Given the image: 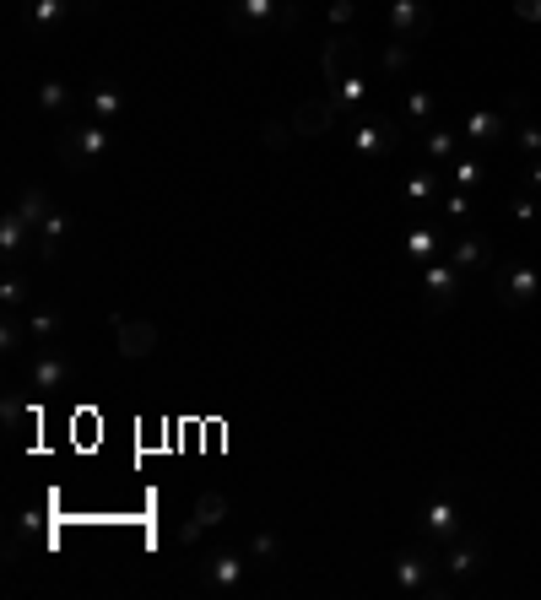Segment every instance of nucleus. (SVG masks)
Masks as SVG:
<instances>
[{
	"label": "nucleus",
	"instance_id": "f257e3e1",
	"mask_svg": "<svg viewBox=\"0 0 541 600\" xmlns=\"http://www.w3.org/2000/svg\"><path fill=\"white\" fill-rule=\"evenodd\" d=\"M109 152H114V136L98 119H82V125L71 119V125L55 130V163L60 168H98Z\"/></svg>",
	"mask_w": 541,
	"mask_h": 600
},
{
	"label": "nucleus",
	"instance_id": "f03ea898",
	"mask_svg": "<svg viewBox=\"0 0 541 600\" xmlns=\"http://www.w3.org/2000/svg\"><path fill=\"white\" fill-rule=\"evenodd\" d=\"M493 298L504 303V309H531L541 298V271L536 265H520V260L493 265Z\"/></svg>",
	"mask_w": 541,
	"mask_h": 600
},
{
	"label": "nucleus",
	"instance_id": "7ed1b4c3",
	"mask_svg": "<svg viewBox=\"0 0 541 600\" xmlns=\"http://www.w3.org/2000/svg\"><path fill=\"white\" fill-rule=\"evenodd\" d=\"M406 141V125L395 114H379V119H363L358 130H352V152L363 157V163H374V157H390L395 146Z\"/></svg>",
	"mask_w": 541,
	"mask_h": 600
},
{
	"label": "nucleus",
	"instance_id": "20e7f679",
	"mask_svg": "<svg viewBox=\"0 0 541 600\" xmlns=\"http://www.w3.org/2000/svg\"><path fill=\"white\" fill-rule=\"evenodd\" d=\"M460 282H466V271L450 260H428L422 265V298H428V314H450L455 298H460Z\"/></svg>",
	"mask_w": 541,
	"mask_h": 600
},
{
	"label": "nucleus",
	"instance_id": "39448f33",
	"mask_svg": "<svg viewBox=\"0 0 541 600\" xmlns=\"http://www.w3.org/2000/svg\"><path fill=\"white\" fill-rule=\"evenodd\" d=\"M433 33V6L428 0H390V38L395 44H422Z\"/></svg>",
	"mask_w": 541,
	"mask_h": 600
},
{
	"label": "nucleus",
	"instance_id": "423d86ee",
	"mask_svg": "<svg viewBox=\"0 0 541 600\" xmlns=\"http://www.w3.org/2000/svg\"><path fill=\"white\" fill-rule=\"evenodd\" d=\"M298 6L293 0H239V11H233V33L255 28V33H271L282 28V22H293Z\"/></svg>",
	"mask_w": 541,
	"mask_h": 600
},
{
	"label": "nucleus",
	"instance_id": "0eeeda50",
	"mask_svg": "<svg viewBox=\"0 0 541 600\" xmlns=\"http://www.w3.org/2000/svg\"><path fill=\"white\" fill-rule=\"evenodd\" d=\"M109 325H114V346H120V357H130V363H147V357L157 352V341H163L152 319H125V314H114Z\"/></svg>",
	"mask_w": 541,
	"mask_h": 600
},
{
	"label": "nucleus",
	"instance_id": "6e6552de",
	"mask_svg": "<svg viewBox=\"0 0 541 600\" xmlns=\"http://www.w3.org/2000/svg\"><path fill=\"white\" fill-rule=\"evenodd\" d=\"M417 525H422V536H428V541H444V546L466 536V519H460L455 498H428V503H422V519H417Z\"/></svg>",
	"mask_w": 541,
	"mask_h": 600
},
{
	"label": "nucleus",
	"instance_id": "1a4fd4ad",
	"mask_svg": "<svg viewBox=\"0 0 541 600\" xmlns=\"http://www.w3.org/2000/svg\"><path fill=\"white\" fill-rule=\"evenodd\" d=\"M222 519H228V498H222V492H201V498H195V509H190V519L179 525V546H195L206 530H217Z\"/></svg>",
	"mask_w": 541,
	"mask_h": 600
},
{
	"label": "nucleus",
	"instance_id": "9d476101",
	"mask_svg": "<svg viewBox=\"0 0 541 600\" xmlns=\"http://www.w3.org/2000/svg\"><path fill=\"white\" fill-rule=\"evenodd\" d=\"M336 119H341V109H336V98L325 92V98H303L298 109H293V130L298 136H325V130H336Z\"/></svg>",
	"mask_w": 541,
	"mask_h": 600
},
{
	"label": "nucleus",
	"instance_id": "9b49d317",
	"mask_svg": "<svg viewBox=\"0 0 541 600\" xmlns=\"http://www.w3.org/2000/svg\"><path fill=\"white\" fill-rule=\"evenodd\" d=\"M520 109H525V98L514 92L504 109H477V114H466V141H498V130H509V114H520Z\"/></svg>",
	"mask_w": 541,
	"mask_h": 600
},
{
	"label": "nucleus",
	"instance_id": "f8f14e48",
	"mask_svg": "<svg viewBox=\"0 0 541 600\" xmlns=\"http://www.w3.org/2000/svg\"><path fill=\"white\" fill-rule=\"evenodd\" d=\"M390 573H395V584H401L406 595H428L433 590V563L422 552H395Z\"/></svg>",
	"mask_w": 541,
	"mask_h": 600
},
{
	"label": "nucleus",
	"instance_id": "ddd939ff",
	"mask_svg": "<svg viewBox=\"0 0 541 600\" xmlns=\"http://www.w3.org/2000/svg\"><path fill=\"white\" fill-rule=\"evenodd\" d=\"M22 249H33V228L17 206L0 217V260H22Z\"/></svg>",
	"mask_w": 541,
	"mask_h": 600
},
{
	"label": "nucleus",
	"instance_id": "4468645a",
	"mask_svg": "<svg viewBox=\"0 0 541 600\" xmlns=\"http://www.w3.org/2000/svg\"><path fill=\"white\" fill-rule=\"evenodd\" d=\"M76 17V0H28V28L38 33H60Z\"/></svg>",
	"mask_w": 541,
	"mask_h": 600
},
{
	"label": "nucleus",
	"instance_id": "2eb2a0df",
	"mask_svg": "<svg viewBox=\"0 0 541 600\" xmlns=\"http://www.w3.org/2000/svg\"><path fill=\"white\" fill-rule=\"evenodd\" d=\"M65 379H71V363H65L60 352H38V357H33V390H38V395L65 390Z\"/></svg>",
	"mask_w": 541,
	"mask_h": 600
},
{
	"label": "nucleus",
	"instance_id": "dca6fc26",
	"mask_svg": "<svg viewBox=\"0 0 541 600\" xmlns=\"http://www.w3.org/2000/svg\"><path fill=\"white\" fill-rule=\"evenodd\" d=\"M477 568H482V541L477 536L450 541V552H444V573H450V579H471Z\"/></svg>",
	"mask_w": 541,
	"mask_h": 600
},
{
	"label": "nucleus",
	"instance_id": "f3484780",
	"mask_svg": "<svg viewBox=\"0 0 541 600\" xmlns=\"http://www.w3.org/2000/svg\"><path fill=\"white\" fill-rule=\"evenodd\" d=\"M244 573H249V563H244V557L217 552V557L206 563V573H201V579L211 584V590H239V584H244Z\"/></svg>",
	"mask_w": 541,
	"mask_h": 600
},
{
	"label": "nucleus",
	"instance_id": "a211bd4d",
	"mask_svg": "<svg viewBox=\"0 0 541 600\" xmlns=\"http://www.w3.org/2000/svg\"><path fill=\"white\" fill-rule=\"evenodd\" d=\"M87 119H98V125H114V119L125 114V92L114 87V82H92V92H87Z\"/></svg>",
	"mask_w": 541,
	"mask_h": 600
},
{
	"label": "nucleus",
	"instance_id": "6ab92c4d",
	"mask_svg": "<svg viewBox=\"0 0 541 600\" xmlns=\"http://www.w3.org/2000/svg\"><path fill=\"white\" fill-rule=\"evenodd\" d=\"M38 109H44L49 119H60V125H71V119H76V92L65 82H44V87H38Z\"/></svg>",
	"mask_w": 541,
	"mask_h": 600
},
{
	"label": "nucleus",
	"instance_id": "aec40b11",
	"mask_svg": "<svg viewBox=\"0 0 541 600\" xmlns=\"http://www.w3.org/2000/svg\"><path fill=\"white\" fill-rule=\"evenodd\" d=\"M17 211H22V217H28V228H33V233L44 228L49 217H55V206H49V195L38 190V184H33V190H22V195H17Z\"/></svg>",
	"mask_w": 541,
	"mask_h": 600
},
{
	"label": "nucleus",
	"instance_id": "412c9836",
	"mask_svg": "<svg viewBox=\"0 0 541 600\" xmlns=\"http://www.w3.org/2000/svg\"><path fill=\"white\" fill-rule=\"evenodd\" d=\"M450 265H460V271H482L487 265V238H477V233L460 238V244L450 249Z\"/></svg>",
	"mask_w": 541,
	"mask_h": 600
},
{
	"label": "nucleus",
	"instance_id": "4be33fe9",
	"mask_svg": "<svg viewBox=\"0 0 541 600\" xmlns=\"http://www.w3.org/2000/svg\"><path fill=\"white\" fill-rule=\"evenodd\" d=\"M55 336H60V314L33 309V314H28V341H33V346H55Z\"/></svg>",
	"mask_w": 541,
	"mask_h": 600
},
{
	"label": "nucleus",
	"instance_id": "5701e85b",
	"mask_svg": "<svg viewBox=\"0 0 541 600\" xmlns=\"http://www.w3.org/2000/svg\"><path fill=\"white\" fill-rule=\"evenodd\" d=\"M422 146H428V157H439V163H450V157H455V146H460V136H455V130H439V125H428V130H422Z\"/></svg>",
	"mask_w": 541,
	"mask_h": 600
},
{
	"label": "nucleus",
	"instance_id": "b1692460",
	"mask_svg": "<svg viewBox=\"0 0 541 600\" xmlns=\"http://www.w3.org/2000/svg\"><path fill=\"white\" fill-rule=\"evenodd\" d=\"M331 98H336V109L347 114L352 103H363V98H368V76H363V71H352V76H347V82H341V87H331Z\"/></svg>",
	"mask_w": 541,
	"mask_h": 600
},
{
	"label": "nucleus",
	"instance_id": "393cba45",
	"mask_svg": "<svg viewBox=\"0 0 541 600\" xmlns=\"http://www.w3.org/2000/svg\"><path fill=\"white\" fill-rule=\"evenodd\" d=\"M406 255L428 265L433 255H439V233H433V228H412V233H406Z\"/></svg>",
	"mask_w": 541,
	"mask_h": 600
},
{
	"label": "nucleus",
	"instance_id": "a878e982",
	"mask_svg": "<svg viewBox=\"0 0 541 600\" xmlns=\"http://www.w3.org/2000/svg\"><path fill=\"white\" fill-rule=\"evenodd\" d=\"M412 60H417V44H390L385 55H379V65H385L390 76H401V71H412Z\"/></svg>",
	"mask_w": 541,
	"mask_h": 600
},
{
	"label": "nucleus",
	"instance_id": "bb28decb",
	"mask_svg": "<svg viewBox=\"0 0 541 600\" xmlns=\"http://www.w3.org/2000/svg\"><path fill=\"white\" fill-rule=\"evenodd\" d=\"M298 130L287 125V119H266V125H260V141L271 146V152H287V141H293Z\"/></svg>",
	"mask_w": 541,
	"mask_h": 600
},
{
	"label": "nucleus",
	"instance_id": "cd10ccee",
	"mask_svg": "<svg viewBox=\"0 0 541 600\" xmlns=\"http://www.w3.org/2000/svg\"><path fill=\"white\" fill-rule=\"evenodd\" d=\"M249 557H255V563H260V568H271V563H276V557H282V541H276V536H271V530H260V536H255V541H249Z\"/></svg>",
	"mask_w": 541,
	"mask_h": 600
},
{
	"label": "nucleus",
	"instance_id": "c85d7f7f",
	"mask_svg": "<svg viewBox=\"0 0 541 600\" xmlns=\"http://www.w3.org/2000/svg\"><path fill=\"white\" fill-rule=\"evenodd\" d=\"M509 211H514V222H541L536 190H514V195H509Z\"/></svg>",
	"mask_w": 541,
	"mask_h": 600
},
{
	"label": "nucleus",
	"instance_id": "c756f323",
	"mask_svg": "<svg viewBox=\"0 0 541 600\" xmlns=\"http://www.w3.org/2000/svg\"><path fill=\"white\" fill-rule=\"evenodd\" d=\"M406 119H417L422 130H428V119H433V92H406Z\"/></svg>",
	"mask_w": 541,
	"mask_h": 600
},
{
	"label": "nucleus",
	"instance_id": "7c9ffc66",
	"mask_svg": "<svg viewBox=\"0 0 541 600\" xmlns=\"http://www.w3.org/2000/svg\"><path fill=\"white\" fill-rule=\"evenodd\" d=\"M450 179L460 184V190H471V184H482V163H471V157H455V163H450Z\"/></svg>",
	"mask_w": 541,
	"mask_h": 600
},
{
	"label": "nucleus",
	"instance_id": "2f4dec72",
	"mask_svg": "<svg viewBox=\"0 0 541 600\" xmlns=\"http://www.w3.org/2000/svg\"><path fill=\"white\" fill-rule=\"evenodd\" d=\"M514 146H520L525 157H541V125H536V119H525V125L514 130Z\"/></svg>",
	"mask_w": 541,
	"mask_h": 600
},
{
	"label": "nucleus",
	"instance_id": "473e14b6",
	"mask_svg": "<svg viewBox=\"0 0 541 600\" xmlns=\"http://www.w3.org/2000/svg\"><path fill=\"white\" fill-rule=\"evenodd\" d=\"M0 303H6V314H17L22 303H28V282H22V276H6V287H0Z\"/></svg>",
	"mask_w": 541,
	"mask_h": 600
},
{
	"label": "nucleus",
	"instance_id": "72a5a7b5",
	"mask_svg": "<svg viewBox=\"0 0 541 600\" xmlns=\"http://www.w3.org/2000/svg\"><path fill=\"white\" fill-rule=\"evenodd\" d=\"M433 190H439V179H433L428 168H422V173H412V179H406V195H412V200H433Z\"/></svg>",
	"mask_w": 541,
	"mask_h": 600
},
{
	"label": "nucleus",
	"instance_id": "f704fd0d",
	"mask_svg": "<svg viewBox=\"0 0 541 600\" xmlns=\"http://www.w3.org/2000/svg\"><path fill=\"white\" fill-rule=\"evenodd\" d=\"M22 336H28V325H22L17 314H6V330H0V346H6V352H17V346H22Z\"/></svg>",
	"mask_w": 541,
	"mask_h": 600
},
{
	"label": "nucleus",
	"instance_id": "c9c22d12",
	"mask_svg": "<svg viewBox=\"0 0 541 600\" xmlns=\"http://www.w3.org/2000/svg\"><path fill=\"white\" fill-rule=\"evenodd\" d=\"M358 17V0H331V28H352Z\"/></svg>",
	"mask_w": 541,
	"mask_h": 600
},
{
	"label": "nucleus",
	"instance_id": "e433bc0d",
	"mask_svg": "<svg viewBox=\"0 0 541 600\" xmlns=\"http://www.w3.org/2000/svg\"><path fill=\"white\" fill-rule=\"evenodd\" d=\"M444 217H471V200H466V190H455L450 200H444Z\"/></svg>",
	"mask_w": 541,
	"mask_h": 600
},
{
	"label": "nucleus",
	"instance_id": "4c0bfd02",
	"mask_svg": "<svg viewBox=\"0 0 541 600\" xmlns=\"http://www.w3.org/2000/svg\"><path fill=\"white\" fill-rule=\"evenodd\" d=\"M22 422H28V417H22V400H17V395H6V428H11V433H22Z\"/></svg>",
	"mask_w": 541,
	"mask_h": 600
},
{
	"label": "nucleus",
	"instance_id": "58836bf2",
	"mask_svg": "<svg viewBox=\"0 0 541 600\" xmlns=\"http://www.w3.org/2000/svg\"><path fill=\"white\" fill-rule=\"evenodd\" d=\"M514 17H520V22H541V0H514Z\"/></svg>",
	"mask_w": 541,
	"mask_h": 600
},
{
	"label": "nucleus",
	"instance_id": "ea45409f",
	"mask_svg": "<svg viewBox=\"0 0 541 600\" xmlns=\"http://www.w3.org/2000/svg\"><path fill=\"white\" fill-rule=\"evenodd\" d=\"M525 184H531V190L541 195V157H531V168H525Z\"/></svg>",
	"mask_w": 541,
	"mask_h": 600
},
{
	"label": "nucleus",
	"instance_id": "a19ab883",
	"mask_svg": "<svg viewBox=\"0 0 541 600\" xmlns=\"http://www.w3.org/2000/svg\"><path fill=\"white\" fill-rule=\"evenodd\" d=\"M293 6H298V0H293Z\"/></svg>",
	"mask_w": 541,
	"mask_h": 600
}]
</instances>
